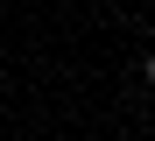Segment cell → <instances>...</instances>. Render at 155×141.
Returning a JSON list of instances; mask_svg holds the SVG:
<instances>
[{
    "mask_svg": "<svg viewBox=\"0 0 155 141\" xmlns=\"http://www.w3.org/2000/svg\"><path fill=\"white\" fill-rule=\"evenodd\" d=\"M141 78H148V92H155V49H148V56H141Z\"/></svg>",
    "mask_w": 155,
    "mask_h": 141,
    "instance_id": "6da1fadb",
    "label": "cell"
},
{
    "mask_svg": "<svg viewBox=\"0 0 155 141\" xmlns=\"http://www.w3.org/2000/svg\"><path fill=\"white\" fill-rule=\"evenodd\" d=\"M0 14H7V0H0Z\"/></svg>",
    "mask_w": 155,
    "mask_h": 141,
    "instance_id": "3957f363",
    "label": "cell"
},
{
    "mask_svg": "<svg viewBox=\"0 0 155 141\" xmlns=\"http://www.w3.org/2000/svg\"><path fill=\"white\" fill-rule=\"evenodd\" d=\"M148 127H155V99H148Z\"/></svg>",
    "mask_w": 155,
    "mask_h": 141,
    "instance_id": "7a4b0ae2",
    "label": "cell"
}]
</instances>
